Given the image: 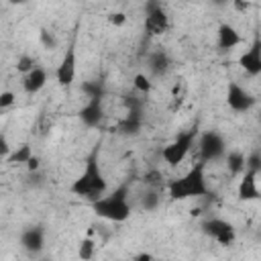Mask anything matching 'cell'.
I'll return each mask as SVG.
<instances>
[{
	"instance_id": "obj_1",
	"label": "cell",
	"mask_w": 261,
	"mask_h": 261,
	"mask_svg": "<svg viewBox=\"0 0 261 261\" xmlns=\"http://www.w3.org/2000/svg\"><path fill=\"white\" fill-rule=\"evenodd\" d=\"M100 149L98 145H94V149L90 151L88 159H86V167L84 171L73 179V184L69 186V192L73 196H80V198H86L88 202H94L98 200L102 194L108 192V184H106V177L102 173V167H100Z\"/></svg>"
},
{
	"instance_id": "obj_2",
	"label": "cell",
	"mask_w": 261,
	"mask_h": 261,
	"mask_svg": "<svg viewBox=\"0 0 261 261\" xmlns=\"http://www.w3.org/2000/svg\"><path fill=\"white\" fill-rule=\"evenodd\" d=\"M167 194L171 200H190V198H202L208 196V184H206V161L196 163L190 167L184 175L167 181Z\"/></svg>"
},
{
	"instance_id": "obj_3",
	"label": "cell",
	"mask_w": 261,
	"mask_h": 261,
	"mask_svg": "<svg viewBox=\"0 0 261 261\" xmlns=\"http://www.w3.org/2000/svg\"><path fill=\"white\" fill-rule=\"evenodd\" d=\"M90 206L100 218H106L112 222L128 220V216L133 212V206L128 202V184H120L116 190L102 194L98 200L90 202Z\"/></svg>"
},
{
	"instance_id": "obj_4",
	"label": "cell",
	"mask_w": 261,
	"mask_h": 261,
	"mask_svg": "<svg viewBox=\"0 0 261 261\" xmlns=\"http://www.w3.org/2000/svg\"><path fill=\"white\" fill-rule=\"evenodd\" d=\"M198 135H200L198 124H194V126L188 128V130L177 133V137H175L167 147H163V151H161L163 161H165L169 167H177V165L188 157V153L192 151V147H194Z\"/></svg>"
},
{
	"instance_id": "obj_5",
	"label": "cell",
	"mask_w": 261,
	"mask_h": 261,
	"mask_svg": "<svg viewBox=\"0 0 261 261\" xmlns=\"http://www.w3.org/2000/svg\"><path fill=\"white\" fill-rule=\"evenodd\" d=\"M196 141H198V151H200L202 161H216V159H222L226 153V143L222 135L216 130H206L198 135Z\"/></svg>"
},
{
	"instance_id": "obj_6",
	"label": "cell",
	"mask_w": 261,
	"mask_h": 261,
	"mask_svg": "<svg viewBox=\"0 0 261 261\" xmlns=\"http://www.w3.org/2000/svg\"><path fill=\"white\" fill-rule=\"evenodd\" d=\"M200 228H202V232H204L206 237H210L212 241H216V243L222 245V247L232 245L234 239H237L234 226H232L228 220H224V218H208V220L202 222Z\"/></svg>"
},
{
	"instance_id": "obj_7",
	"label": "cell",
	"mask_w": 261,
	"mask_h": 261,
	"mask_svg": "<svg viewBox=\"0 0 261 261\" xmlns=\"http://www.w3.org/2000/svg\"><path fill=\"white\" fill-rule=\"evenodd\" d=\"M169 29V18L167 12L163 10V6L157 0H147L145 4V31L151 37H159L163 33H167Z\"/></svg>"
},
{
	"instance_id": "obj_8",
	"label": "cell",
	"mask_w": 261,
	"mask_h": 261,
	"mask_svg": "<svg viewBox=\"0 0 261 261\" xmlns=\"http://www.w3.org/2000/svg\"><path fill=\"white\" fill-rule=\"evenodd\" d=\"M226 104L234 112H249L251 108H255L257 98L247 88H243L239 82H228V88H226Z\"/></svg>"
},
{
	"instance_id": "obj_9",
	"label": "cell",
	"mask_w": 261,
	"mask_h": 261,
	"mask_svg": "<svg viewBox=\"0 0 261 261\" xmlns=\"http://www.w3.org/2000/svg\"><path fill=\"white\" fill-rule=\"evenodd\" d=\"M75 65H77L75 45H69V47L65 49V53H63V57H61L57 69H55V80H57V84H59L61 88H67V86L73 84V80H75V69H77Z\"/></svg>"
},
{
	"instance_id": "obj_10",
	"label": "cell",
	"mask_w": 261,
	"mask_h": 261,
	"mask_svg": "<svg viewBox=\"0 0 261 261\" xmlns=\"http://www.w3.org/2000/svg\"><path fill=\"white\" fill-rule=\"evenodd\" d=\"M239 65L249 73V75H259L261 73V39L259 35L253 37L251 47L239 57Z\"/></svg>"
},
{
	"instance_id": "obj_11",
	"label": "cell",
	"mask_w": 261,
	"mask_h": 261,
	"mask_svg": "<svg viewBox=\"0 0 261 261\" xmlns=\"http://www.w3.org/2000/svg\"><path fill=\"white\" fill-rule=\"evenodd\" d=\"M20 247L29 255H39L45 249V228L35 224L20 232Z\"/></svg>"
},
{
	"instance_id": "obj_12",
	"label": "cell",
	"mask_w": 261,
	"mask_h": 261,
	"mask_svg": "<svg viewBox=\"0 0 261 261\" xmlns=\"http://www.w3.org/2000/svg\"><path fill=\"white\" fill-rule=\"evenodd\" d=\"M143 120H145V118H143V108H128L126 114L118 120L116 130H118L120 135H124V137H135V135L141 133Z\"/></svg>"
},
{
	"instance_id": "obj_13",
	"label": "cell",
	"mask_w": 261,
	"mask_h": 261,
	"mask_svg": "<svg viewBox=\"0 0 261 261\" xmlns=\"http://www.w3.org/2000/svg\"><path fill=\"white\" fill-rule=\"evenodd\" d=\"M102 100H104V98H88V104L77 112L80 120H82L86 126H90V128L100 126V122H102V118H104Z\"/></svg>"
},
{
	"instance_id": "obj_14",
	"label": "cell",
	"mask_w": 261,
	"mask_h": 261,
	"mask_svg": "<svg viewBox=\"0 0 261 261\" xmlns=\"http://www.w3.org/2000/svg\"><path fill=\"white\" fill-rule=\"evenodd\" d=\"M257 175L251 169H245L241 173V181L237 188V196L243 202H251V200H259V188H257Z\"/></svg>"
},
{
	"instance_id": "obj_15",
	"label": "cell",
	"mask_w": 261,
	"mask_h": 261,
	"mask_svg": "<svg viewBox=\"0 0 261 261\" xmlns=\"http://www.w3.org/2000/svg\"><path fill=\"white\" fill-rule=\"evenodd\" d=\"M241 43H243V37H241V33L232 24H228V22H220L218 24L216 45H218L220 51H230V49H234Z\"/></svg>"
},
{
	"instance_id": "obj_16",
	"label": "cell",
	"mask_w": 261,
	"mask_h": 261,
	"mask_svg": "<svg viewBox=\"0 0 261 261\" xmlns=\"http://www.w3.org/2000/svg\"><path fill=\"white\" fill-rule=\"evenodd\" d=\"M45 84H47V71L43 69V67H33L29 73H24L22 75V88H24V92L27 94H37V92H41L43 88H45Z\"/></svg>"
},
{
	"instance_id": "obj_17",
	"label": "cell",
	"mask_w": 261,
	"mask_h": 261,
	"mask_svg": "<svg viewBox=\"0 0 261 261\" xmlns=\"http://www.w3.org/2000/svg\"><path fill=\"white\" fill-rule=\"evenodd\" d=\"M147 63H149V69H151L153 75H163V73H167V69L171 65V59L165 51H153V53H149Z\"/></svg>"
},
{
	"instance_id": "obj_18",
	"label": "cell",
	"mask_w": 261,
	"mask_h": 261,
	"mask_svg": "<svg viewBox=\"0 0 261 261\" xmlns=\"http://www.w3.org/2000/svg\"><path fill=\"white\" fill-rule=\"evenodd\" d=\"M224 159H226V167L232 175H241L245 171V153L243 151H226L224 153Z\"/></svg>"
},
{
	"instance_id": "obj_19",
	"label": "cell",
	"mask_w": 261,
	"mask_h": 261,
	"mask_svg": "<svg viewBox=\"0 0 261 261\" xmlns=\"http://www.w3.org/2000/svg\"><path fill=\"white\" fill-rule=\"evenodd\" d=\"M31 155H33V147H31V143L24 141V143H20L16 149H12L6 159H8L10 165H24Z\"/></svg>"
},
{
	"instance_id": "obj_20",
	"label": "cell",
	"mask_w": 261,
	"mask_h": 261,
	"mask_svg": "<svg viewBox=\"0 0 261 261\" xmlns=\"http://www.w3.org/2000/svg\"><path fill=\"white\" fill-rule=\"evenodd\" d=\"M82 92H84L88 98H104V96H106V88H104V84L98 82V80L84 82V84H82Z\"/></svg>"
},
{
	"instance_id": "obj_21",
	"label": "cell",
	"mask_w": 261,
	"mask_h": 261,
	"mask_svg": "<svg viewBox=\"0 0 261 261\" xmlns=\"http://www.w3.org/2000/svg\"><path fill=\"white\" fill-rule=\"evenodd\" d=\"M94 253H96V241L92 239V234H88L86 239H82V243L77 247V257L84 259V261H88V259L94 257Z\"/></svg>"
},
{
	"instance_id": "obj_22",
	"label": "cell",
	"mask_w": 261,
	"mask_h": 261,
	"mask_svg": "<svg viewBox=\"0 0 261 261\" xmlns=\"http://www.w3.org/2000/svg\"><path fill=\"white\" fill-rule=\"evenodd\" d=\"M159 202H161L159 192H157V190H147V192L143 194V198H141V208L147 210V212H151V210H155V208L159 206Z\"/></svg>"
},
{
	"instance_id": "obj_23",
	"label": "cell",
	"mask_w": 261,
	"mask_h": 261,
	"mask_svg": "<svg viewBox=\"0 0 261 261\" xmlns=\"http://www.w3.org/2000/svg\"><path fill=\"white\" fill-rule=\"evenodd\" d=\"M245 169H251L255 173H261V151L255 149L249 155H245Z\"/></svg>"
},
{
	"instance_id": "obj_24",
	"label": "cell",
	"mask_w": 261,
	"mask_h": 261,
	"mask_svg": "<svg viewBox=\"0 0 261 261\" xmlns=\"http://www.w3.org/2000/svg\"><path fill=\"white\" fill-rule=\"evenodd\" d=\"M33 67H37V61H35V57H33V55L22 53V55L16 59V71H20L22 75H24V73H29Z\"/></svg>"
},
{
	"instance_id": "obj_25",
	"label": "cell",
	"mask_w": 261,
	"mask_h": 261,
	"mask_svg": "<svg viewBox=\"0 0 261 261\" xmlns=\"http://www.w3.org/2000/svg\"><path fill=\"white\" fill-rule=\"evenodd\" d=\"M133 86H135V90L139 92V94H149L151 92V88H153V84L149 82V77L145 75V73H137L135 77H133Z\"/></svg>"
},
{
	"instance_id": "obj_26",
	"label": "cell",
	"mask_w": 261,
	"mask_h": 261,
	"mask_svg": "<svg viewBox=\"0 0 261 261\" xmlns=\"http://www.w3.org/2000/svg\"><path fill=\"white\" fill-rule=\"evenodd\" d=\"M184 96H186V84H184V80H177V82L173 84V90H171V98H173L175 108L184 102Z\"/></svg>"
},
{
	"instance_id": "obj_27",
	"label": "cell",
	"mask_w": 261,
	"mask_h": 261,
	"mask_svg": "<svg viewBox=\"0 0 261 261\" xmlns=\"http://www.w3.org/2000/svg\"><path fill=\"white\" fill-rule=\"evenodd\" d=\"M39 39H41V45L47 47V49H55V47H57V37H55L51 31H47V29H41Z\"/></svg>"
},
{
	"instance_id": "obj_28",
	"label": "cell",
	"mask_w": 261,
	"mask_h": 261,
	"mask_svg": "<svg viewBox=\"0 0 261 261\" xmlns=\"http://www.w3.org/2000/svg\"><path fill=\"white\" fill-rule=\"evenodd\" d=\"M16 102V96L14 92L6 90V92H0V110H6V108H12Z\"/></svg>"
},
{
	"instance_id": "obj_29",
	"label": "cell",
	"mask_w": 261,
	"mask_h": 261,
	"mask_svg": "<svg viewBox=\"0 0 261 261\" xmlns=\"http://www.w3.org/2000/svg\"><path fill=\"white\" fill-rule=\"evenodd\" d=\"M10 151H12V147L8 143V135H6V130H0V159H6L10 155Z\"/></svg>"
},
{
	"instance_id": "obj_30",
	"label": "cell",
	"mask_w": 261,
	"mask_h": 261,
	"mask_svg": "<svg viewBox=\"0 0 261 261\" xmlns=\"http://www.w3.org/2000/svg\"><path fill=\"white\" fill-rule=\"evenodd\" d=\"M108 22H110L112 27H122V24L126 22V14H124V12H120V10L110 12V14H108Z\"/></svg>"
},
{
	"instance_id": "obj_31",
	"label": "cell",
	"mask_w": 261,
	"mask_h": 261,
	"mask_svg": "<svg viewBox=\"0 0 261 261\" xmlns=\"http://www.w3.org/2000/svg\"><path fill=\"white\" fill-rule=\"evenodd\" d=\"M143 179H145V184H147V186H151V188H155V186H159V184H161V173L153 169V171H149V173H145V177H143Z\"/></svg>"
},
{
	"instance_id": "obj_32",
	"label": "cell",
	"mask_w": 261,
	"mask_h": 261,
	"mask_svg": "<svg viewBox=\"0 0 261 261\" xmlns=\"http://www.w3.org/2000/svg\"><path fill=\"white\" fill-rule=\"evenodd\" d=\"M228 4H230L237 12H241V14H243V12H247V10L251 8V2H249V0H230Z\"/></svg>"
},
{
	"instance_id": "obj_33",
	"label": "cell",
	"mask_w": 261,
	"mask_h": 261,
	"mask_svg": "<svg viewBox=\"0 0 261 261\" xmlns=\"http://www.w3.org/2000/svg\"><path fill=\"white\" fill-rule=\"evenodd\" d=\"M24 165H27V169H29L31 173H33V171H39V167H41V159H39V157H37V155L33 153V155L29 157V161H27Z\"/></svg>"
},
{
	"instance_id": "obj_34",
	"label": "cell",
	"mask_w": 261,
	"mask_h": 261,
	"mask_svg": "<svg viewBox=\"0 0 261 261\" xmlns=\"http://www.w3.org/2000/svg\"><path fill=\"white\" fill-rule=\"evenodd\" d=\"M133 259H135V261H151L153 255H151V253H139V255H135Z\"/></svg>"
},
{
	"instance_id": "obj_35",
	"label": "cell",
	"mask_w": 261,
	"mask_h": 261,
	"mask_svg": "<svg viewBox=\"0 0 261 261\" xmlns=\"http://www.w3.org/2000/svg\"><path fill=\"white\" fill-rule=\"evenodd\" d=\"M212 2H214L216 6H226V4L230 2V0H212Z\"/></svg>"
},
{
	"instance_id": "obj_36",
	"label": "cell",
	"mask_w": 261,
	"mask_h": 261,
	"mask_svg": "<svg viewBox=\"0 0 261 261\" xmlns=\"http://www.w3.org/2000/svg\"><path fill=\"white\" fill-rule=\"evenodd\" d=\"M6 2H10V4H24L27 0H6Z\"/></svg>"
},
{
	"instance_id": "obj_37",
	"label": "cell",
	"mask_w": 261,
	"mask_h": 261,
	"mask_svg": "<svg viewBox=\"0 0 261 261\" xmlns=\"http://www.w3.org/2000/svg\"><path fill=\"white\" fill-rule=\"evenodd\" d=\"M0 114H2V110H0Z\"/></svg>"
}]
</instances>
